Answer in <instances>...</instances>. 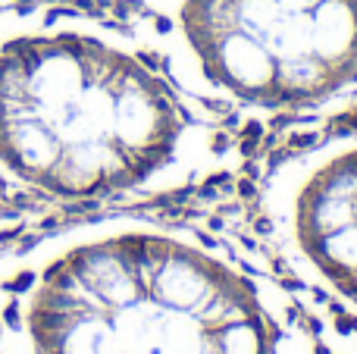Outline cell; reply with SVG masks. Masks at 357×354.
Here are the masks:
<instances>
[{"label":"cell","mask_w":357,"mask_h":354,"mask_svg":"<svg viewBox=\"0 0 357 354\" xmlns=\"http://www.w3.org/2000/svg\"><path fill=\"white\" fill-rule=\"evenodd\" d=\"M270 207L298 264L357 308V132L288 160Z\"/></svg>","instance_id":"obj_4"},{"label":"cell","mask_w":357,"mask_h":354,"mask_svg":"<svg viewBox=\"0 0 357 354\" xmlns=\"http://www.w3.org/2000/svg\"><path fill=\"white\" fill-rule=\"evenodd\" d=\"M204 135L182 88L119 28L56 4L0 10V179L106 200L188 179Z\"/></svg>","instance_id":"obj_1"},{"label":"cell","mask_w":357,"mask_h":354,"mask_svg":"<svg viewBox=\"0 0 357 354\" xmlns=\"http://www.w3.org/2000/svg\"><path fill=\"white\" fill-rule=\"evenodd\" d=\"M0 354H282V326L213 248L116 216L0 254Z\"/></svg>","instance_id":"obj_2"},{"label":"cell","mask_w":357,"mask_h":354,"mask_svg":"<svg viewBox=\"0 0 357 354\" xmlns=\"http://www.w3.org/2000/svg\"><path fill=\"white\" fill-rule=\"evenodd\" d=\"M32 4H63V0H32Z\"/></svg>","instance_id":"obj_5"},{"label":"cell","mask_w":357,"mask_h":354,"mask_svg":"<svg viewBox=\"0 0 357 354\" xmlns=\"http://www.w3.org/2000/svg\"><path fill=\"white\" fill-rule=\"evenodd\" d=\"M141 4L182 91L257 113H294L357 82V0Z\"/></svg>","instance_id":"obj_3"}]
</instances>
